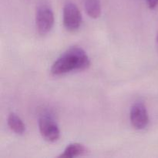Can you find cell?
I'll use <instances>...</instances> for the list:
<instances>
[{
    "instance_id": "obj_5",
    "label": "cell",
    "mask_w": 158,
    "mask_h": 158,
    "mask_svg": "<svg viewBox=\"0 0 158 158\" xmlns=\"http://www.w3.org/2000/svg\"><path fill=\"white\" fill-rule=\"evenodd\" d=\"M131 124L135 129H144L149 123V116L145 105L142 102H137L132 106L131 110Z\"/></svg>"
},
{
    "instance_id": "obj_7",
    "label": "cell",
    "mask_w": 158,
    "mask_h": 158,
    "mask_svg": "<svg viewBox=\"0 0 158 158\" xmlns=\"http://www.w3.org/2000/svg\"><path fill=\"white\" fill-rule=\"evenodd\" d=\"M8 125L12 131L18 134H23L26 131V127L23 120L14 113L9 114L8 117Z\"/></svg>"
},
{
    "instance_id": "obj_4",
    "label": "cell",
    "mask_w": 158,
    "mask_h": 158,
    "mask_svg": "<svg viewBox=\"0 0 158 158\" xmlns=\"http://www.w3.org/2000/svg\"><path fill=\"white\" fill-rule=\"evenodd\" d=\"M39 128L42 137L47 141L54 142L60 138V129L53 119L49 116L44 115L40 117Z\"/></svg>"
},
{
    "instance_id": "obj_3",
    "label": "cell",
    "mask_w": 158,
    "mask_h": 158,
    "mask_svg": "<svg viewBox=\"0 0 158 158\" xmlns=\"http://www.w3.org/2000/svg\"><path fill=\"white\" fill-rule=\"evenodd\" d=\"M82 23V15L77 5L73 2L66 3L63 8V25L69 31H75Z\"/></svg>"
},
{
    "instance_id": "obj_8",
    "label": "cell",
    "mask_w": 158,
    "mask_h": 158,
    "mask_svg": "<svg viewBox=\"0 0 158 158\" xmlns=\"http://www.w3.org/2000/svg\"><path fill=\"white\" fill-rule=\"evenodd\" d=\"M85 9L89 16L97 19L101 14V5L100 0H85Z\"/></svg>"
},
{
    "instance_id": "obj_10",
    "label": "cell",
    "mask_w": 158,
    "mask_h": 158,
    "mask_svg": "<svg viewBox=\"0 0 158 158\" xmlns=\"http://www.w3.org/2000/svg\"><path fill=\"white\" fill-rule=\"evenodd\" d=\"M157 44H158V33H157Z\"/></svg>"
},
{
    "instance_id": "obj_1",
    "label": "cell",
    "mask_w": 158,
    "mask_h": 158,
    "mask_svg": "<svg viewBox=\"0 0 158 158\" xmlns=\"http://www.w3.org/2000/svg\"><path fill=\"white\" fill-rule=\"evenodd\" d=\"M89 65L90 60L84 49L79 46H73L54 62L51 67V73L55 76L63 75L74 70H83Z\"/></svg>"
},
{
    "instance_id": "obj_6",
    "label": "cell",
    "mask_w": 158,
    "mask_h": 158,
    "mask_svg": "<svg viewBox=\"0 0 158 158\" xmlns=\"http://www.w3.org/2000/svg\"><path fill=\"white\" fill-rule=\"evenodd\" d=\"M86 152V148L84 145L79 143H73L68 145L64 150L63 154H60L59 157L62 158H72L78 156L83 155Z\"/></svg>"
},
{
    "instance_id": "obj_9",
    "label": "cell",
    "mask_w": 158,
    "mask_h": 158,
    "mask_svg": "<svg viewBox=\"0 0 158 158\" xmlns=\"http://www.w3.org/2000/svg\"><path fill=\"white\" fill-rule=\"evenodd\" d=\"M147 3H148V6H149L151 9H154L158 4V0H146Z\"/></svg>"
},
{
    "instance_id": "obj_2",
    "label": "cell",
    "mask_w": 158,
    "mask_h": 158,
    "mask_svg": "<svg viewBox=\"0 0 158 158\" xmlns=\"http://www.w3.org/2000/svg\"><path fill=\"white\" fill-rule=\"evenodd\" d=\"M35 23L39 33H48L54 24V14L52 9L46 5H41L36 9Z\"/></svg>"
}]
</instances>
